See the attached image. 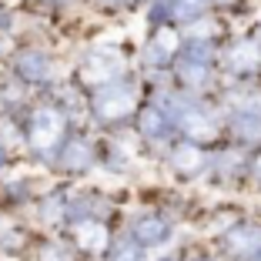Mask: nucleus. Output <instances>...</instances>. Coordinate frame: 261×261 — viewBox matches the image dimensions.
I'll use <instances>...</instances> for the list:
<instances>
[{"label": "nucleus", "mask_w": 261, "mask_h": 261, "mask_svg": "<svg viewBox=\"0 0 261 261\" xmlns=\"http://www.w3.org/2000/svg\"><path fill=\"white\" fill-rule=\"evenodd\" d=\"M74 234H77V245L84 248V251H104L108 248V228L100 221H94V218H81Z\"/></svg>", "instance_id": "nucleus-7"}, {"label": "nucleus", "mask_w": 261, "mask_h": 261, "mask_svg": "<svg viewBox=\"0 0 261 261\" xmlns=\"http://www.w3.org/2000/svg\"><path fill=\"white\" fill-rule=\"evenodd\" d=\"M91 161H94V151H91L87 141H67V144H64L61 164L67 171H84V168H91Z\"/></svg>", "instance_id": "nucleus-10"}, {"label": "nucleus", "mask_w": 261, "mask_h": 261, "mask_svg": "<svg viewBox=\"0 0 261 261\" xmlns=\"http://www.w3.org/2000/svg\"><path fill=\"white\" fill-rule=\"evenodd\" d=\"M61 211H64L61 198H50V201H47V204H44V218H57V215H61Z\"/></svg>", "instance_id": "nucleus-17"}, {"label": "nucleus", "mask_w": 261, "mask_h": 261, "mask_svg": "<svg viewBox=\"0 0 261 261\" xmlns=\"http://www.w3.org/2000/svg\"><path fill=\"white\" fill-rule=\"evenodd\" d=\"M17 74H20L23 81H31V84H40V81L50 77V61H47V54H40V50H27V54H20V61H17Z\"/></svg>", "instance_id": "nucleus-9"}, {"label": "nucleus", "mask_w": 261, "mask_h": 261, "mask_svg": "<svg viewBox=\"0 0 261 261\" xmlns=\"http://www.w3.org/2000/svg\"><path fill=\"white\" fill-rule=\"evenodd\" d=\"M114 261H144V251L138 241H121L114 248Z\"/></svg>", "instance_id": "nucleus-16"}, {"label": "nucleus", "mask_w": 261, "mask_h": 261, "mask_svg": "<svg viewBox=\"0 0 261 261\" xmlns=\"http://www.w3.org/2000/svg\"><path fill=\"white\" fill-rule=\"evenodd\" d=\"M174 34H154L151 37V44H147V50H144V57H147V64H168V61H174Z\"/></svg>", "instance_id": "nucleus-12"}, {"label": "nucleus", "mask_w": 261, "mask_h": 261, "mask_svg": "<svg viewBox=\"0 0 261 261\" xmlns=\"http://www.w3.org/2000/svg\"><path fill=\"white\" fill-rule=\"evenodd\" d=\"M224 254L231 261H254L261 258V228L254 224H238V228H231L224 234Z\"/></svg>", "instance_id": "nucleus-4"}, {"label": "nucleus", "mask_w": 261, "mask_h": 261, "mask_svg": "<svg viewBox=\"0 0 261 261\" xmlns=\"http://www.w3.org/2000/svg\"><path fill=\"white\" fill-rule=\"evenodd\" d=\"M40 261H67V254H64L61 248H54V245H50V248H44V254H40Z\"/></svg>", "instance_id": "nucleus-18"}, {"label": "nucleus", "mask_w": 261, "mask_h": 261, "mask_svg": "<svg viewBox=\"0 0 261 261\" xmlns=\"http://www.w3.org/2000/svg\"><path fill=\"white\" fill-rule=\"evenodd\" d=\"M130 108H134V87L124 81H111L94 94V114L104 121H117V117L130 114Z\"/></svg>", "instance_id": "nucleus-3"}, {"label": "nucleus", "mask_w": 261, "mask_h": 261, "mask_svg": "<svg viewBox=\"0 0 261 261\" xmlns=\"http://www.w3.org/2000/svg\"><path fill=\"white\" fill-rule=\"evenodd\" d=\"M168 130H171V124H168V117H164L158 108H147L144 114H141V134H144L147 141H158V138H164Z\"/></svg>", "instance_id": "nucleus-14"}, {"label": "nucleus", "mask_w": 261, "mask_h": 261, "mask_svg": "<svg viewBox=\"0 0 261 261\" xmlns=\"http://www.w3.org/2000/svg\"><path fill=\"white\" fill-rule=\"evenodd\" d=\"M224 64H228L231 74H258L261 70V47L254 40H238V44L228 47V54H224Z\"/></svg>", "instance_id": "nucleus-6"}, {"label": "nucleus", "mask_w": 261, "mask_h": 261, "mask_svg": "<svg viewBox=\"0 0 261 261\" xmlns=\"http://www.w3.org/2000/svg\"><path fill=\"white\" fill-rule=\"evenodd\" d=\"M168 234H171V224L158 215H144L141 221H134L138 245H161V241H168Z\"/></svg>", "instance_id": "nucleus-8"}, {"label": "nucleus", "mask_w": 261, "mask_h": 261, "mask_svg": "<svg viewBox=\"0 0 261 261\" xmlns=\"http://www.w3.org/2000/svg\"><path fill=\"white\" fill-rule=\"evenodd\" d=\"M0 161H4V144H0Z\"/></svg>", "instance_id": "nucleus-21"}, {"label": "nucleus", "mask_w": 261, "mask_h": 261, "mask_svg": "<svg viewBox=\"0 0 261 261\" xmlns=\"http://www.w3.org/2000/svg\"><path fill=\"white\" fill-rule=\"evenodd\" d=\"M64 130H67V121H64L61 111L54 108H40L31 114V127H27V138H31V147H37L40 154L54 151L64 141Z\"/></svg>", "instance_id": "nucleus-1"}, {"label": "nucleus", "mask_w": 261, "mask_h": 261, "mask_svg": "<svg viewBox=\"0 0 261 261\" xmlns=\"http://www.w3.org/2000/svg\"><path fill=\"white\" fill-rule=\"evenodd\" d=\"M228 127H231V134L241 138V141L261 138V94H251V97H248L234 114H231Z\"/></svg>", "instance_id": "nucleus-5"}, {"label": "nucleus", "mask_w": 261, "mask_h": 261, "mask_svg": "<svg viewBox=\"0 0 261 261\" xmlns=\"http://www.w3.org/2000/svg\"><path fill=\"white\" fill-rule=\"evenodd\" d=\"M124 70V57L114 47H97L94 54H87V61L81 64V81L91 87H104L111 81H117V74Z\"/></svg>", "instance_id": "nucleus-2"}, {"label": "nucleus", "mask_w": 261, "mask_h": 261, "mask_svg": "<svg viewBox=\"0 0 261 261\" xmlns=\"http://www.w3.org/2000/svg\"><path fill=\"white\" fill-rule=\"evenodd\" d=\"M171 164H174L181 174H198L201 168H204V154H201V147L198 144H181L174 154H171Z\"/></svg>", "instance_id": "nucleus-11"}, {"label": "nucleus", "mask_w": 261, "mask_h": 261, "mask_svg": "<svg viewBox=\"0 0 261 261\" xmlns=\"http://www.w3.org/2000/svg\"><path fill=\"white\" fill-rule=\"evenodd\" d=\"M251 171H254V177H258V181H261V154H258V158H254V164H251Z\"/></svg>", "instance_id": "nucleus-19"}, {"label": "nucleus", "mask_w": 261, "mask_h": 261, "mask_svg": "<svg viewBox=\"0 0 261 261\" xmlns=\"http://www.w3.org/2000/svg\"><path fill=\"white\" fill-rule=\"evenodd\" d=\"M161 261H174V258H161Z\"/></svg>", "instance_id": "nucleus-22"}, {"label": "nucleus", "mask_w": 261, "mask_h": 261, "mask_svg": "<svg viewBox=\"0 0 261 261\" xmlns=\"http://www.w3.org/2000/svg\"><path fill=\"white\" fill-rule=\"evenodd\" d=\"M258 261H261V258H258Z\"/></svg>", "instance_id": "nucleus-24"}, {"label": "nucleus", "mask_w": 261, "mask_h": 261, "mask_svg": "<svg viewBox=\"0 0 261 261\" xmlns=\"http://www.w3.org/2000/svg\"><path fill=\"white\" fill-rule=\"evenodd\" d=\"M207 10V0H174L168 7V17L174 23H191Z\"/></svg>", "instance_id": "nucleus-13"}, {"label": "nucleus", "mask_w": 261, "mask_h": 261, "mask_svg": "<svg viewBox=\"0 0 261 261\" xmlns=\"http://www.w3.org/2000/svg\"><path fill=\"white\" fill-rule=\"evenodd\" d=\"M104 4H114V7L121 4V7H124V4H134V0H104Z\"/></svg>", "instance_id": "nucleus-20"}, {"label": "nucleus", "mask_w": 261, "mask_h": 261, "mask_svg": "<svg viewBox=\"0 0 261 261\" xmlns=\"http://www.w3.org/2000/svg\"><path fill=\"white\" fill-rule=\"evenodd\" d=\"M218 4H228V0H218Z\"/></svg>", "instance_id": "nucleus-23"}, {"label": "nucleus", "mask_w": 261, "mask_h": 261, "mask_svg": "<svg viewBox=\"0 0 261 261\" xmlns=\"http://www.w3.org/2000/svg\"><path fill=\"white\" fill-rule=\"evenodd\" d=\"M177 77L185 87H204L211 81V70L207 64H191V61H177Z\"/></svg>", "instance_id": "nucleus-15"}]
</instances>
